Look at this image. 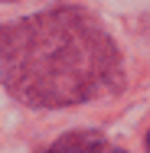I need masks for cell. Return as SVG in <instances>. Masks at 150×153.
Here are the masks:
<instances>
[{
    "instance_id": "3",
    "label": "cell",
    "mask_w": 150,
    "mask_h": 153,
    "mask_svg": "<svg viewBox=\"0 0 150 153\" xmlns=\"http://www.w3.org/2000/svg\"><path fill=\"white\" fill-rule=\"evenodd\" d=\"M147 150H150V134H147Z\"/></svg>"
},
{
    "instance_id": "2",
    "label": "cell",
    "mask_w": 150,
    "mask_h": 153,
    "mask_svg": "<svg viewBox=\"0 0 150 153\" xmlns=\"http://www.w3.org/2000/svg\"><path fill=\"white\" fill-rule=\"evenodd\" d=\"M101 147H104V137L98 130H75L59 137L46 153H101Z\"/></svg>"
},
{
    "instance_id": "1",
    "label": "cell",
    "mask_w": 150,
    "mask_h": 153,
    "mask_svg": "<svg viewBox=\"0 0 150 153\" xmlns=\"http://www.w3.org/2000/svg\"><path fill=\"white\" fill-rule=\"evenodd\" d=\"M0 78L23 104L65 108L118 88L121 56L91 13L56 7L0 26Z\"/></svg>"
}]
</instances>
